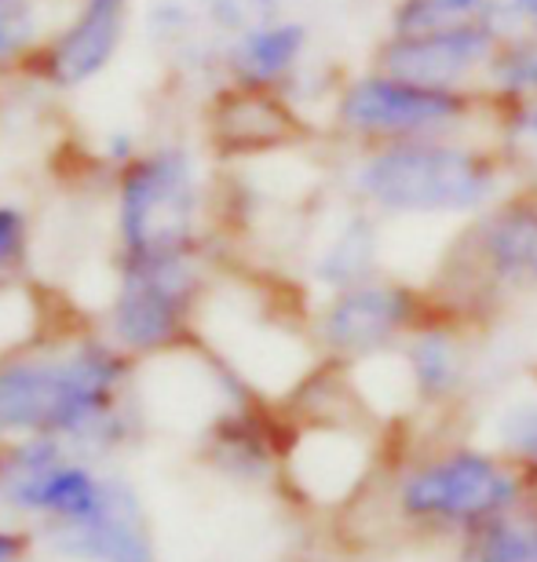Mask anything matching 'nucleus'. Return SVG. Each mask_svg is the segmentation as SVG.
<instances>
[{"label": "nucleus", "mask_w": 537, "mask_h": 562, "mask_svg": "<svg viewBox=\"0 0 537 562\" xmlns=\"http://www.w3.org/2000/svg\"><path fill=\"white\" fill-rule=\"evenodd\" d=\"M512 179L497 139L421 136L362 146L351 194L380 216H479Z\"/></svg>", "instance_id": "1"}, {"label": "nucleus", "mask_w": 537, "mask_h": 562, "mask_svg": "<svg viewBox=\"0 0 537 562\" xmlns=\"http://www.w3.org/2000/svg\"><path fill=\"white\" fill-rule=\"evenodd\" d=\"M125 362L103 344L0 369V431L33 438H110Z\"/></svg>", "instance_id": "2"}, {"label": "nucleus", "mask_w": 537, "mask_h": 562, "mask_svg": "<svg viewBox=\"0 0 537 562\" xmlns=\"http://www.w3.org/2000/svg\"><path fill=\"white\" fill-rule=\"evenodd\" d=\"M483 114H494V95L486 88H424L399 77L366 70L340 88L333 117L358 146L461 136Z\"/></svg>", "instance_id": "3"}, {"label": "nucleus", "mask_w": 537, "mask_h": 562, "mask_svg": "<svg viewBox=\"0 0 537 562\" xmlns=\"http://www.w3.org/2000/svg\"><path fill=\"white\" fill-rule=\"evenodd\" d=\"M194 212V165L183 150H158L128 168L121 187V234L128 256L187 249Z\"/></svg>", "instance_id": "4"}, {"label": "nucleus", "mask_w": 537, "mask_h": 562, "mask_svg": "<svg viewBox=\"0 0 537 562\" xmlns=\"http://www.w3.org/2000/svg\"><path fill=\"white\" fill-rule=\"evenodd\" d=\"M519 482L501 460L476 453V449H454L435 457L402 482L399 501L402 512L417 519L439 522H476L501 515L516 504Z\"/></svg>", "instance_id": "5"}, {"label": "nucleus", "mask_w": 537, "mask_h": 562, "mask_svg": "<svg viewBox=\"0 0 537 562\" xmlns=\"http://www.w3.org/2000/svg\"><path fill=\"white\" fill-rule=\"evenodd\" d=\"M454 263L497 289H537V183L505 190L457 234Z\"/></svg>", "instance_id": "6"}, {"label": "nucleus", "mask_w": 537, "mask_h": 562, "mask_svg": "<svg viewBox=\"0 0 537 562\" xmlns=\"http://www.w3.org/2000/svg\"><path fill=\"white\" fill-rule=\"evenodd\" d=\"M424 325V296L406 281L369 278L337 289L318 314V336L333 355L366 358Z\"/></svg>", "instance_id": "7"}, {"label": "nucleus", "mask_w": 537, "mask_h": 562, "mask_svg": "<svg viewBox=\"0 0 537 562\" xmlns=\"http://www.w3.org/2000/svg\"><path fill=\"white\" fill-rule=\"evenodd\" d=\"M194 296L187 249L128 256L114 303V336L132 351H158L172 344Z\"/></svg>", "instance_id": "8"}, {"label": "nucleus", "mask_w": 537, "mask_h": 562, "mask_svg": "<svg viewBox=\"0 0 537 562\" xmlns=\"http://www.w3.org/2000/svg\"><path fill=\"white\" fill-rule=\"evenodd\" d=\"M505 33V26L421 33V37H395V33H388L373 48L369 70L424 88H483L486 66L494 59Z\"/></svg>", "instance_id": "9"}, {"label": "nucleus", "mask_w": 537, "mask_h": 562, "mask_svg": "<svg viewBox=\"0 0 537 562\" xmlns=\"http://www.w3.org/2000/svg\"><path fill=\"white\" fill-rule=\"evenodd\" d=\"M216 139L231 154H264L304 139V117L271 88L242 85L216 110Z\"/></svg>", "instance_id": "10"}, {"label": "nucleus", "mask_w": 537, "mask_h": 562, "mask_svg": "<svg viewBox=\"0 0 537 562\" xmlns=\"http://www.w3.org/2000/svg\"><path fill=\"white\" fill-rule=\"evenodd\" d=\"M48 541L59 555L81 562H154L136 497L121 486L107 512L74 526H52Z\"/></svg>", "instance_id": "11"}, {"label": "nucleus", "mask_w": 537, "mask_h": 562, "mask_svg": "<svg viewBox=\"0 0 537 562\" xmlns=\"http://www.w3.org/2000/svg\"><path fill=\"white\" fill-rule=\"evenodd\" d=\"M128 0H85L81 15L48 55V77L59 85H81L114 59L125 30Z\"/></svg>", "instance_id": "12"}, {"label": "nucleus", "mask_w": 537, "mask_h": 562, "mask_svg": "<svg viewBox=\"0 0 537 562\" xmlns=\"http://www.w3.org/2000/svg\"><path fill=\"white\" fill-rule=\"evenodd\" d=\"M307 52V26L297 19H271L264 26L242 33L227 48V66L242 85L271 88L297 70Z\"/></svg>", "instance_id": "13"}, {"label": "nucleus", "mask_w": 537, "mask_h": 562, "mask_svg": "<svg viewBox=\"0 0 537 562\" xmlns=\"http://www.w3.org/2000/svg\"><path fill=\"white\" fill-rule=\"evenodd\" d=\"M377 274H380V223L377 212L358 201V209L344 216V223L326 241V249L318 252L315 278L337 292Z\"/></svg>", "instance_id": "14"}, {"label": "nucleus", "mask_w": 537, "mask_h": 562, "mask_svg": "<svg viewBox=\"0 0 537 562\" xmlns=\"http://www.w3.org/2000/svg\"><path fill=\"white\" fill-rule=\"evenodd\" d=\"M476 26H505L501 0H395V8L388 15V33H395V37L454 33Z\"/></svg>", "instance_id": "15"}, {"label": "nucleus", "mask_w": 537, "mask_h": 562, "mask_svg": "<svg viewBox=\"0 0 537 562\" xmlns=\"http://www.w3.org/2000/svg\"><path fill=\"white\" fill-rule=\"evenodd\" d=\"M406 369L413 391L424 398H450L465 380V355L454 333L421 325L410 333L406 344Z\"/></svg>", "instance_id": "16"}, {"label": "nucleus", "mask_w": 537, "mask_h": 562, "mask_svg": "<svg viewBox=\"0 0 537 562\" xmlns=\"http://www.w3.org/2000/svg\"><path fill=\"white\" fill-rule=\"evenodd\" d=\"M483 88L497 103H530L537 99V33L508 30L486 66Z\"/></svg>", "instance_id": "17"}, {"label": "nucleus", "mask_w": 537, "mask_h": 562, "mask_svg": "<svg viewBox=\"0 0 537 562\" xmlns=\"http://www.w3.org/2000/svg\"><path fill=\"white\" fill-rule=\"evenodd\" d=\"M497 146L519 183H537V99L530 103H497Z\"/></svg>", "instance_id": "18"}, {"label": "nucleus", "mask_w": 537, "mask_h": 562, "mask_svg": "<svg viewBox=\"0 0 537 562\" xmlns=\"http://www.w3.org/2000/svg\"><path fill=\"white\" fill-rule=\"evenodd\" d=\"M472 562H537V526L497 522L479 537Z\"/></svg>", "instance_id": "19"}, {"label": "nucleus", "mask_w": 537, "mask_h": 562, "mask_svg": "<svg viewBox=\"0 0 537 562\" xmlns=\"http://www.w3.org/2000/svg\"><path fill=\"white\" fill-rule=\"evenodd\" d=\"M33 11L30 0H0V63L30 41Z\"/></svg>", "instance_id": "20"}, {"label": "nucleus", "mask_w": 537, "mask_h": 562, "mask_svg": "<svg viewBox=\"0 0 537 562\" xmlns=\"http://www.w3.org/2000/svg\"><path fill=\"white\" fill-rule=\"evenodd\" d=\"M501 442H505L516 457L537 464V406L512 413V417L501 424Z\"/></svg>", "instance_id": "21"}, {"label": "nucleus", "mask_w": 537, "mask_h": 562, "mask_svg": "<svg viewBox=\"0 0 537 562\" xmlns=\"http://www.w3.org/2000/svg\"><path fill=\"white\" fill-rule=\"evenodd\" d=\"M19 245H22V220H19V212L0 209V267H4L8 260H15Z\"/></svg>", "instance_id": "22"}, {"label": "nucleus", "mask_w": 537, "mask_h": 562, "mask_svg": "<svg viewBox=\"0 0 537 562\" xmlns=\"http://www.w3.org/2000/svg\"><path fill=\"white\" fill-rule=\"evenodd\" d=\"M508 30H534L537 33V0H501Z\"/></svg>", "instance_id": "23"}, {"label": "nucleus", "mask_w": 537, "mask_h": 562, "mask_svg": "<svg viewBox=\"0 0 537 562\" xmlns=\"http://www.w3.org/2000/svg\"><path fill=\"white\" fill-rule=\"evenodd\" d=\"M26 552V537L15 530H0V562H15Z\"/></svg>", "instance_id": "24"}]
</instances>
